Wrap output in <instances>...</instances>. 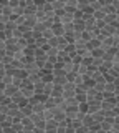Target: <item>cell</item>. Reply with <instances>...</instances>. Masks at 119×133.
Returning a JSON list of instances; mask_svg holds the SVG:
<instances>
[{
	"label": "cell",
	"mask_w": 119,
	"mask_h": 133,
	"mask_svg": "<svg viewBox=\"0 0 119 133\" xmlns=\"http://www.w3.org/2000/svg\"><path fill=\"white\" fill-rule=\"evenodd\" d=\"M75 95H76V87L73 85L71 82H66V83L63 85V98H65V100L75 98Z\"/></svg>",
	"instance_id": "cell-1"
},
{
	"label": "cell",
	"mask_w": 119,
	"mask_h": 133,
	"mask_svg": "<svg viewBox=\"0 0 119 133\" xmlns=\"http://www.w3.org/2000/svg\"><path fill=\"white\" fill-rule=\"evenodd\" d=\"M53 120H55L56 123H63V122H66V120H68V118H66V111L56 107V108H55V115H53Z\"/></svg>",
	"instance_id": "cell-2"
},
{
	"label": "cell",
	"mask_w": 119,
	"mask_h": 133,
	"mask_svg": "<svg viewBox=\"0 0 119 133\" xmlns=\"http://www.w3.org/2000/svg\"><path fill=\"white\" fill-rule=\"evenodd\" d=\"M56 128H58V123L55 120H46V123H45V133H56Z\"/></svg>",
	"instance_id": "cell-3"
},
{
	"label": "cell",
	"mask_w": 119,
	"mask_h": 133,
	"mask_svg": "<svg viewBox=\"0 0 119 133\" xmlns=\"http://www.w3.org/2000/svg\"><path fill=\"white\" fill-rule=\"evenodd\" d=\"M51 32H53L55 37H63L65 35V28H63L61 23H53L51 25Z\"/></svg>",
	"instance_id": "cell-4"
},
{
	"label": "cell",
	"mask_w": 119,
	"mask_h": 133,
	"mask_svg": "<svg viewBox=\"0 0 119 133\" xmlns=\"http://www.w3.org/2000/svg\"><path fill=\"white\" fill-rule=\"evenodd\" d=\"M17 91H18V88H17L15 85H12V83H10V85H7L5 88H3V95H5V97H9V98H12L15 93H17Z\"/></svg>",
	"instance_id": "cell-5"
},
{
	"label": "cell",
	"mask_w": 119,
	"mask_h": 133,
	"mask_svg": "<svg viewBox=\"0 0 119 133\" xmlns=\"http://www.w3.org/2000/svg\"><path fill=\"white\" fill-rule=\"evenodd\" d=\"M101 110V103L98 102H93V103H88V115H94Z\"/></svg>",
	"instance_id": "cell-6"
},
{
	"label": "cell",
	"mask_w": 119,
	"mask_h": 133,
	"mask_svg": "<svg viewBox=\"0 0 119 133\" xmlns=\"http://www.w3.org/2000/svg\"><path fill=\"white\" fill-rule=\"evenodd\" d=\"M73 28H75V32H80V33H83L86 30V25L83 20H75L73 22Z\"/></svg>",
	"instance_id": "cell-7"
},
{
	"label": "cell",
	"mask_w": 119,
	"mask_h": 133,
	"mask_svg": "<svg viewBox=\"0 0 119 133\" xmlns=\"http://www.w3.org/2000/svg\"><path fill=\"white\" fill-rule=\"evenodd\" d=\"M88 8H89V2H88V0H81V2H78V5H76V10L81 12V14H84Z\"/></svg>",
	"instance_id": "cell-8"
},
{
	"label": "cell",
	"mask_w": 119,
	"mask_h": 133,
	"mask_svg": "<svg viewBox=\"0 0 119 133\" xmlns=\"http://www.w3.org/2000/svg\"><path fill=\"white\" fill-rule=\"evenodd\" d=\"M91 116H93V122H94V125H98V127H99V123H101V122H104V113H102L101 110L98 111V113L91 115Z\"/></svg>",
	"instance_id": "cell-9"
},
{
	"label": "cell",
	"mask_w": 119,
	"mask_h": 133,
	"mask_svg": "<svg viewBox=\"0 0 119 133\" xmlns=\"http://www.w3.org/2000/svg\"><path fill=\"white\" fill-rule=\"evenodd\" d=\"M116 18H117V14H108L104 17V23L106 25H114L116 23Z\"/></svg>",
	"instance_id": "cell-10"
},
{
	"label": "cell",
	"mask_w": 119,
	"mask_h": 133,
	"mask_svg": "<svg viewBox=\"0 0 119 133\" xmlns=\"http://www.w3.org/2000/svg\"><path fill=\"white\" fill-rule=\"evenodd\" d=\"M65 53H66V55H68L69 58H73V57L76 55V48H75V45H73V43H69L68 47L65 48Z\"/></svg>",
	"instance_id": "cell-11"
},
{
	"label": "cell",
	"mask_w": 119,
	"mask_h": 133,
	"mask_svg": "<svg viewBox=\"0 0 119 133\" xmlns=\"http://www.w3.org/2000/svg\"><path fill=\"white\" fill-rule=\"evenodd\" d=\"M53 115H55V108H45L43 111L45 120H53Z\"/></svg>",
	"instance_id": "cell-12"
},
{
	"label": "cell",
	"mask_w": 119,
	"mask_h": 133,
	"mask_svg": "<svg viewBox=\"0 0 119 133\" xmlns=\"http://www.w3.org/2000/svg\"><path fill=\"white\" fill-rule=\"evenodd\" d=\"M114 91H116V88H114V83L113 82H106L104 91H102V93H114Z\"/></svg>",
	"instance_id": "cell-13"
},
{
	"label": "cell",
	"mask_w": 119,
	"mask_h": 133,
	"mask_svg": "<svg viewBox=\"0 0 119 133\" xmlns=\"http://www.w3.org/2000/svg\"><path fill=\"white\" fill-rule=\"evenodd\" d=\"M102 55H104V50H102L101 47L91 52V58H102Z\"/></svg>",
	"instance_id": "cell-14"
},
{
	"label": "cell",
	"mask_w": 119,
	"mask_h": 133,
	"mask_svg": "<svg viewBox=\"0 0 119 133\" xmlns=\"http://www.w3.org/2000/svg\"><path fill=\"white\" fill-rule=\"evenodd\" d=\"M51 90H53V83H45L43 95H45V97H50V95H51Z\"/></svg>",
	"instance_id": "cell-15"
},
{
	"label": "cell",
	"mask_w": 119,
	"mask_h": 133,
	"mask_svg": "<svg viewBox=\"0 0 119 133\" xmlns=\"http://www.w3.org/2000/svg\"><path fill=\"white\" fill-rule=\"evenodd\" d=\"M78 111L80 113H88V103H80L78 105Z\"/></svg>",
	"instance_id": "cell-16"
},
{
	"label": "cell",
	"mask_w": 119,
	"mask_h": 133,
	"mask_svg": "<svg viewBox=\"0 0 119 133\" xmlns=\"http://www.w3.org/2000/svg\"><path fill=\"white\" fill-rule=\"evenodd\" d=\"M88 131H89V128H86L84 125H81L80 128H76V130H75V133H88Z\"/></svg>",
	"instance_id": "cell-17"
},
{
	"label": "cell",
	"mask_w": 119,
	"mask_h": 133,
	"mask_svg": "<svg viewBox=\"0 0 119 133\" xmlns=\"http://www.w3.org/2000/svg\"><path fill=\"white\" fill-rule=\"evenodd\" d=\"M3 133H17V131H15L12 127H9V128H3Z\"/></svg>",
	"instance_id": "cell-18"
},
{
	"label": "cell",
	"mask_w": 119,
	"mask_h": 133,
	"mask_svg": "<svg viewBox=\"0 0 119 133\" xmlns=\"http://www.w3.org/2000/svg\"><path fill=\"white\" fill-rule=\"evenodd\" d=\"M0 133H3V128H2V125H0Z\"/></svg>",
	"instance_id": "cell-19"
},
{
	"label": "cell",
	"mask_w": 119,
	"mask_h": 133,
	"mask_svg": "<svg viewBox=\"0 0 119 133\" xmlns=\"http://www.w3.org/2000/svg\"><path fill=\"white\" fill-rule=\"evenodd\" d=\"M43 133H45V131H43Z\"/></svg>",
	"instance_id": "cell-20"
}]
</instances>
